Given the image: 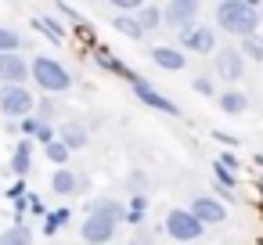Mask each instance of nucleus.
I'll return each instance as SVG.
<instances>
[{
  "label": "nucleus",
  "mask_w": 263,
  "mask_h": 245,
  "mask_svg": "<svg viewBox=\"0 0 263 245\" xmlns=\"http://www.w3.org/2000/svg\"><path fill=\"white\" fill-rule=\"evenodd\" d=\"M216 26L231 36H256L259 33V4L256 0H223L216 8Z\"/></svg>",
  "instance_id": "nucleus-1"
},
{
  "label": "nucleus",
  "mask_w": 263,
  "mask_h": 245,
  "mask_svg": "<svg viewBox=\"0 0 263 245\" xmlns=\"http://www.w3.org/2000/svg\"><path fill=\"white\" fill-rule=\"evenodd\" d=\"M29 76L36 80V87H40L44 94H62V90H69V87H72L69 69H65L62 62L47 58V54H40V58H33V62H29Z\"/></svg>",
  "instance_id": "nucleus-2"
},
{
  "label": "nucleus",
  "mask_w": 263,
  "mask_h": 245,
  "mask_svg": "<svg viewBox=\"0 0 263 245\" xmlns=\"http://www.w3.org/2000/svg\"><path fill=\"white\" fill-rule=\"evenodd\" d=\"M162 227H166V234H170L173 241H198V238L205 234V227L191 216V209H180V205L166 213V223H162Z\"/></svg>",
  "instance_id": "nucleus-3"
},
{
  "label": "nucleus",
  "mask_w": 263,
  "mask_h": 245,
  "mask_svg": "<svg viewBox=\"0 0 263 245\" xmlns=\"http://www.w3.org/2000/svg\"><path fill=\"white\" fill-rule=\"evenodd\" d=\"M33 94L29 87H0V112L8 119H29L33 116Z\"/></svg>",
  "instance_id": "nucleus-4"
},
{
  "label": "nucleus",
  "mask_w": 263,
  "mask_h": 245,
  "mask_svg": "<svg viewBox=\"0 0 263 245\" xmlns=\"http://www.w3.org/2000/svg\"><path fill=\"white\" fill-rule=\"evenodd\" d=\"M198 4L195 0H170V4H162V26H173L177 33H187L195 29L198 22Z\"/></svg>",
  "instance_id": "nucleus-5"
},
{
  "label": "nucleus",
  "mask_w": 263,
  "mask_h": 245,
  "mask_svg": "<svg viewBox=\"0 0 263 245\" xmlns=\"http://www.w3.org/2000/svg\"><path fill=\"white\" fill-rule=\"evenodd\" d=\"M130 87H134V94L141 98V105H148V108H155V112H162V116H180V108L166 98V94H159L148 80H141V76H134L130 80Z\"/></svg>",
  "instance_id": "nucleus-6"
},
{
  "label": "nucleus",
  "mask_w": 263,
  "mask_h": 245,
  "mask_svg": "<svg viewBox=\"0 0 263 245\" xmlns=\"http://www.w3.org/2000/svg\"><path fill=\"white\" fill-rule=\"evenodd\" d=\"M213 65H216V76L227 80V83H238L241 72H245V58L238 54V47H220L213 54Z\"/></svg>",
  "instance_id": "nucleus-7"
},
{
  "label": "nucleus",
  "mask_w": 263,
  "mask_h": 245,
  "mask_svg": "<svg viewBox=\"0 0 263 245\" xmlns=\"http://www.w3.org/2000/svg\"><path fill=\"white\" fill-rule=\"evenodd\" d=\"M191 216H195L202 227H209V223H223V220H227V209H223V202L213 198V195H195V198H191Z\"/></svg>",
  "instance_id": "nucleus-8"
},
{
  "label": "nucleus",
  "mask_w": 263,
  "mask_h": 245,
  "mask_svg": "<svg viewBox=\"0 0 263 245\" xmlns=\"http://www.w3.org/2000/svg\"><path fill=\"white\" fill-rule=\"evenodd\" d=\"M116 231H119V223L108 220V216H87L83 227H80V234H83L87 245H105V241L116 238Z\"/></svg>",
  "instance_id": "nucleus-9"
},
{
  "label": "nucleus",
  "mask_w": 263,
  "mask_h": 245,
  "mask_svg": "<svg viewBox=\"0 0 263 245\" xmlns=\"http://www.w3.org/2000/svg\"><path fill=\"white\" fill-rule=\"evenodd\" d=\"M180 47L198 51V54H216V33L209 26H195V29L180 33Z\"/></svg>",
  "instance_id": "nucleus-10"
},
{
  "label": "nucleus",
  "mask_w": 263,
  "mask_h": 245,
  "mask_svg": "<svg viewBox=\"0 0 263 245\" xmlns=\"http://www.w3.org/2000/svg\"><path fill=\"white\" fill-rule=\"evenodd\" d=\"M29 76V65L22 62V54H0V83L4 87H22Z\"/></svg>",
  "instance_id": "nucleus-11"
},
{
  "label": "nucleus",
  "mask_w": 263,
  "mask_h": 245,
  "mask_svg": "<svg viewBox=\"0 0 263 245\" xmlns=\"http://www.w3.org/2000/svg\"><path fill=\"white\" fill-rule=\"evenodd\" d=\"M152 62L166 72H184L187 69V54H180V47H152Z\"/></svg>",
  "instance_id": "nucleus-12"
},
{
  "label": "nucleus",
  "mask_w": 263,
  "mask_h": 245,
  "mask_svg": "<svg viewBox=\"0 0 263 245\" xmlns=\"http://www.w3.org/2000/svg\"><path fill=\"white\" fill-rule=\"evenodd\" d=\"M80 187H83V180L76 177V169H69V166L54 169V177H51V191H54L58 198H72Z\"/></svg>",
  "instance_id": "nucleus-13"
},
{
  "label": "nucleus",
  "mask_w": 263,
  "mask_h": 245,
  "mask_svg": "<svg viewBox=\"0 0 263 245\" xmlns=\"http://www.w3.org/2000/svg\"><path fill=\"white\" fill-rule=\"evenodd\" d=\"M87 216H108V220L123 223V220H126V205H123L119 198H98V202L87 205Z\"/></svg>",
  "instance_id": "nucleus-14"
},
{
  "label": "nucleus",
  "mask_w": 263,
  "mask_h": 245,
  "mask_svg": "<svg viewBox=\"0 0 263 245\" xmlns=\"http://www.w3.org/2000/svg\"><path fill=\"white\" fill-rule=\"evenodd\" d=\"M22 134H26V137H36V141H40L44 148H47L51 141H58L54 126H51V123H44L40 116H29V119H22Z\"/></svg>",
  "instance_id": "nucleus-15"
},
{
  "label": "nucleus",
  "mask_w": 263,
  "mask_h": 245,
  "mask_svg": "<svg viewBox=\"0 0 263 245\" xmlns=\"http://www.w3.org/2000/svg\"><path fill=\"white\" fill-rule=\"evenodd\" d=\"M58 141H62L69 152H76V148H87L90 134H87V126H83V123H62V134H58Z\"/></svg>",
  "instance_id": "nucleus-16"
},
{
  "label": "nucleus",
  "mask_w": 263,
  "mask_h": 245,
  "mask_svg": "<svg viewBox=\"0 0 263 245\" xmlns=\"http://www.w3.org/2000/svg\"><path fill=\"white\" fill-rule=\"evenodd\" d=\"M33 169V141H18L11 152V173L15 177H29Z\"/></svg>",
  "instance_id": "nucleus-17"
},
{
  "label": "nucleus",
  "mask_w": 263,
  "mask_h": 245,
  "mask_svg": "<svg viewBox=\"0 0 263 245\" xmlns=\"http://www.w3.org/2000/svg\"><path fill=\"white\" fill-rule=\"evenodd\" d=\"M220 108H223L227 116H245V112H249V98H245L238 87H234V90H223V94H220Z\"/></svg>",
  "instance_id": "nucleus-18"
},
{
  "label": "nucleus",
  "mask_w": 263,
  "mask_h": 245,
  "mask_svg": "<svg viewBox=\"0 0 263 245\" xmlns=\"http://www.w3.org/2000/svg\"><path fill=\"white\" fill-rule=\"evenodd\" d=\"M137 26L144 29V36H148L152 29H159V26H162V4H141V11H137Z\"/></svg>",
  "instance_id": "nucleus-19"
},
{
  "label": "nucleus",
  "mask_w": 263,
  "mask_h": 245,
  "mask_svg": "<svg viewBox=\"0 0 263 245\" xmlns=\"http://www.w3.org/2000/svg\"><path fill=\"white\" fill-rule=\"evenodd\" d=\"M0 245H33V231L26 223H11L4 234H0Z\"/></svg>",
  "instance_id": "nucleus-20"
},
{
  "label": "nucleus",
  "mask_w": 263,
  "mask_h": 245,
  "mask_svg": "<svg viewBox=\"0 0 263 245\" xmlns=\"http://www.w3.org/2000/svg\"><path fill=\"white\" fill-rule=\"evenodd\" d=\"M72 220V213H69V205H62V209H51L47 216H44V234L51 238V234H58L65 223Z\"/></svg>",
  "instance_id": "nucleus-21"
},
{
  "label": "nucleus",
  "mask_w": 263,
  "mask_h": 245,
  "mask_svg": "<svg viewBox=\"0 0 263 245\" xmlns=\"http://www.w3.org/2000/svg\"><path fill=\"white\" fill-rule=\"evenodd\" d=\"M123 36H130V40H144V29L137 26V18H130V15H116V22H112Z\"/></svg>",
  "instance_id": "nucleus-22"
},
{
  "label": "nucleus",
  "mask_w": 263,
  "mask_h": 245,
  "mask_svg": "<svg viewBox=\"0 0 263 245\" xmlns=\"http://www.w3.org/2000/svg\"><path fill=\"white\" fill-rule=\"evenodd\" d=\"M238 54H241V58H252V62H263V33H256V36H245Z\"/></svg>",
  "instance_id": "nucleus-23"
},
{
  "label": "nucleus",
  "mask_w": 263,
  "mask_h": 245,
  "mask_svg": "<svg viewBox=\"0 0 263 245\" xmlns=\"http://www.w3.org/2000/svg\"><path fill=\"white\" fill-rule=\"evenodd\" d=\"M18 47H22V36L8 26H0V54H18Z\"/></svg>",
  "instance_id": "nucleus-24"
},
{
  "label": "nucleus",
  "mask_w": 263,
  "mask_h": 245,
  "mask_svg": "<svg viewBox=\"0 0 263 245\" xmlns=\"http://www.w3.org/2000/svg\"><path fill=\"white\" fill-rule=\"evenodd\" d=\"M44 155H47V162H54L58 169H62V166H69V148H65L62 141H51V144L44 148Z\"/></svg>",
  "instance_id": "nucleus-25"
},
{
  "label": "nucleus",
  "mask_w": 263,
  "mask_h": 245,
  "mask_svg": "<svg viewBox=\"0 0 263 245\" xmlns=\"http://www.w3.org/2000/svg\"><path fill=\"white\" fill-rule=\"evenodd\" d=\"M213 177H216L223 187H238V173H231L223 162H213Z\"/></svg>",
  "instance_id": "nucleus-26"
},
{
  "label": "nucleus",
  "mask_w": 263,
  "mask_h": 245,
  "mask_svg": "<svg viewBox=\"0 0 263 245\" xmlns=\"http://www.w3.org/2000/svg\"><path fill=\"white\" fill-rule=\"evenodd\" d=\"M33 26H36V29L44 33V36H51L54 44H62V40H65V33H62V29H54V22H51V18H36Z\"/></svg>",
  "instance_id": "nucleus-27"
},
{
  "label": "nucleus",
  "mask_w": 263,
  "mask_h": 245,
  "mask_svg": "<svg viewBox=\"0 0 263 245\" xmlns=\"http://www.w3.org/2000/svg\"><path fill=\"white\" fill-rule=\"evenodd\" d=\"M191 90L202 94V98H213V94H216V83H213L209 76H198V80H191Z\"/></svg>",
  "instance_id": "nucleus-28"
},
{
  "label": "nucleus",
  "mask_w": 263,
  "mask_h": 245,
  "mask_svg": "<svg viewBox=\"0 0 263 245\" xmlns=\"http://www.w3.org/2000/svg\"><path fill=\"white\" fill-rule=\"evenodd\" d=\"M119 15H137L141 11V4H137V0H116V4H112Z\"/></svg>",
  "instance_id": "nucleus-29"
},
{
  "label": "nucleus",
  "mask_w": 263,
  "mask_h": 245,
  "mask_svg": "<svg viewBox=\"0 0 263 245\" xmlns=\"http://www.w3.org/2000/svg\"><path fill=\"white\" fill-rule=\"evenodd\" d=\"M216 162H223V166H227L231 173H234V169H241V166H238V155H231V152H227V155H220Z\"/></svg>",
  "instance_id": "nucleus-30"
},
{
  "label": "nucleus",
  "mask_w": 263,
  "mask_h": 245,
  "mask_svg": "<svg viewBox=\"0 0 263 245\" xmlns=\"http://www.w3.org/2000/svg\"><path fill=\"white\" fill-rule=\"evenodd\" d=\"M259 33H263V4H259Z\"/></svg>",
  "instance_id": "nucleus-31"
},
{
  "label": "nucleus",
  "mask_w": 263,
  "mask_h": 245,
  "mask_svg": "<svg viewBox=\"0 0 263 245\" xmlns=\"http://www.w3.org/2000/svg\"><path fill=\"white\" fill-rule=\"evenodd\" d=\"M130 245H137V241H130Z\"/></svg>",
  "instance_id": "nucleus-32"
},
{
  "label": "nucleus",
  "mask_w": 263,
  "mask_h": 245,
  "mask_svg": "<svg viewBox=\"0 0 263 245\" xmlns=\"http://www.w3.org/2000/svg\"><path fill=\"white\" fill-rule=\"evenodd\" d=\"M259 245H263V241H259Z\"/></svg>",
  "instance_id": "nucleus-33"
}]
</instances>
